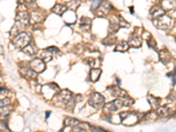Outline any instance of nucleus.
Returning <instances> with one entry per match:
<instances>
[{
    "label": "nucleus",
    "mask_w": 176,
    "mask_h": 132,
    "mask_svg": "<svg viewBox=\"0 0 176 132\" xmlns=\"http://www.w3.org/2000/svg\"><path fill=\"white\" fill-rule=\"evenodd\" d=\"M30 35L28 33L22 32L18 34V35L15 36V38L12 41V43L16 48H25L30 42Z\"/></svg>",
    "instance_id": "f257e3e1"
},
{
    "label": "nucleus",
    "mask_w": 176,
    "mask_h": 132,
    "mask_svg": "<svg viewBox=\"0 0 176 132\" xmlns=\"http://www.w3.org/2000/svg\"><path fill=\"white\" fill-rule=\"evenodd\" d=\"M88 104L94 108H101L105 104V98L99 93H92L88 99Z\"/></svg>",
    "instance_id": "f03ea898"
},
{
    "label": "nucleus",
    "mask_w": 176,
    "mask_h": 132,
    "mask_svg": "<svg viewBox=\"0 0 176 132\" xmlns=\"http://www.w3.org/2000/svg\"><path fill=\"white\" fill-rule=\"evenodd\" d=\"M42 93L46 99L51 100L56 93H59V88L55 84L46 85L42 88Z\"/></svg>",
    "instance_id": "7ed1b4c3"
},
{
    "label": "nucleus",
    "mask_w": 176,
    "mask_h": 132,
    "mask_svg": "<svg viewBox=\"0 0 176 132\" xmlns=\"http://www.w3.org/2000/svg\"><path fill=\"white\" fill-rule=\"evenodd\" d=\"M120 117L122 123L126 125H133L138 120L137 114L134 112H123L120 114Z\"/></svg>",
    "instance_id": "20e7f679"
},
{
    "label": "nucleus",
    "mask_w": 176,
    "mask_h": 132,
    "mask_svg": "<svg viewBox=\"0 0 176 132\" xmlns=\"http://www.w3.org/2000/svg\"><path fill=\"white\" fill-rule=\"evenodd\" d=\"M154 20H155V25L158 27V28H160V29H166V28H168L171 24V21H172L170 17H168L166 14L162 15L159 18L154 19Z\"/></svg>",
    "instance_id": "39448f33"
},
{
    "label": "nucleus",
    "mask_w": 176,
    "mask_h": 132,
    "mask_svg": "<svg viewBox=\"0 0 176 132\" xmlns=\"http://www.w3.org/2000/svg\"><path fill=\"white\" fill-rule=\"evenodd\" d=\"M123 106V103L121 100H116L113 101H110L107 104H104V108L108 112H116L121 109Z\"/></svg>",
    "instance_id": "423d86ee"
},
{
    "label": "nucleus",
    "mask_w": 176,
    "mask_h": 132,
    "mask_svg": "<svg viewBox=\"0 0 176 132\" xmlns=\"http://www.w3.org/2000/svg\"><path fill=\"white\" fill-rule=\"evenodd\" d=\"M30 68L36 73L43 72L46 68L45 63L41 58H35L30 63Z\"/></svg>",
    "instance_id": "0eeeda50"
},
{
    "label": "nucleus",
    "mask_w": 176,
    "mask_h": 132,
    "mask_svg": "<svg viewBox=\"0 0 176 132\" xmlns=\"http://www.w3.org/2000/svg\"><path fill=\"white\" fill-rule=\"evenodd\" d=\"M29 19H30V16L28 12L27 11H21V12H18L16 16V22L23 25L24 27H27V25L29 22Z\"/></svg>",
    "instance_id": "6e6552de"
},
{
    "label": "nucleus",
    "mask_w": 176,
    "mask_h": 132,
    "mask_svg": "<svg viewBox=\"0 0 176 132\" xmlns=\"http://www.w3.org/2000/svg\"><path fill=\"white\" fill-rule=\"evenodd\" d=\"M58 99L59 101L64 103H68L72 101V92H70L69 90H63L58 93Z\"/></svg>",
    "instance_id": "1a4fd4ad"
},
{
    "label": "nucleus",
    "mask_w": 176,
    "mask_h": 132,
    "mask_svg": "<svg viewBox=\"0 0 176 132\" xmlns=\"http://www.w3.org/2000/svg\"><path fill=\"white\" fill-rule=\"evenodd\" d=\"M108 90L110 91L111 94L113 96L118 97V98H126L127 94H126V92L121 89L119 86H111L110 88H108Z\"/></svg>",
    "instance_id": "9d476101"
},
{
    "label": "nucleus",
    "mask_w": 176,
    "mask_h": 132,
    "mask_svg": "<svg viewBox=\"0 0 176 132\" xmlns=\"http://www.w3.org/2000/svg\"><path fill=\"white\" fill-rule=\"evenodd\" d=\"M129 45L132 46V47H140L141 45V38L137 35V34H132L129 35Z\"/></svg>",
    "instance_id": "9b49d317"
},
{
    "label": "nucleus",
    "mask_w": 176,
    "mask_h": 132,
    "mask_svg": "<svg viewBox=\"0 0 176 132\" xmlns=\"http://www.w3.org/2000/svg\"><path fill=\"white\" fill-rule=\"evenodd\" d=\"M164 14H166V12L163 10V8H161L160 6H154L151 10V16H152L153 19L159 18Z\"/></svg>",
    "instance_id": "f8f14e48"
},
{
    "label": "nucleus",
    "mask_w": 176,
    "mask_h": 132,
    "mask_svg": "<svg viewBox=\"0 0 176 132\" xmlns=\"http://www.w3.org/2000/svg\"><path fill=\"white\" fill-rule=\"evenodd\" d=\"M159 57H160V60L162 61L164 64H168V63H170L171 61L173 60L172 55L166 49H163V50H161L159 52Z\"/></svg>",
    "instance_id": "ddd939ff"
},
{
    "label": "nucleus",
    "mask_w": 176,
    "mask_h": 132,
    "mask_svg": "<svg viewBox=\"0 0 176 132\" xmlns=\"http://www.w3.org/2000/svg\"><path fill=\"white\" fill-rule=\"evenodd\" d=\"M92 20L91 19L87 18V17H82L80 19V22H79V27L81 29L83 30H87L90 28L91 27Z\"/></svg>",
    "instance_id": "4468645a"
},
{
    "label": "nucleus",
    "mask_w": 176,
    "mask_h": 132,
    "mask_svg": "<svg viewBox=\"0 0 176 132\" xmlns=\"http://www.w3.org/2000/svg\"><path fill=\"white\" fill-rule=\"evenodd\" d=\"M40 58L44 62V63H48L52 59V53L51 51H49V49H43L40 52Z\"/></svg>",
    "instance_id": "2eb2a0df"
},
{
    "label": "nucleus",
    "mask_w": 176,
    "mask_h": 132,
    "mask_svg": "<svg viewBox=\"0 0 176 132\" xmlns=\"http://www.w3.org/2000/svg\"><path fill=\"white\" fill-rule=\"evenodd\" d=\"M12 110V106H10V105L0 108V119H6V118H7L9 116V114H11Z\"/></svg>",
    "instance_id": "dca6fc26"
},
{
    "label": "nucleus",
    "mask_w": 176,
    "mask_h": 132,
    "mask_svg": "<svg viewBox=\"0 0 176 132\" xmlns=\"http://www.w3.org/2000/svg\"><path fill=\"white\" fill-rule=\"evenodd\" d=\"M67 10V6H63L62 4H55V6L52 8V12H55L58 15H62L63 12H66Z\"/></svg>",
    "instance_id": "f3484780"
},
{
    "label": "nucleus",
    "mask_w": 176,
    "mask_h": 132,
    "mask_svg": "<svg viewBox=\"0 0 176 132\" xmlns=\"http://www.w3.org/2000/svg\"><path fill=\"white\" fill-rule=\"evenodd\" d=\"M100 74H101V70L100 69H97V68H94L90 72V79H91L92 82H96L98 79H99V78L100 77Z\"/></svg>",
    "instance_id": "a211bd4d"
},
{
    "label": "nucleus",
    "mask_w": 176,
    "mask_h": 132,
    "mask_svg": "<svg viewBox=\"0 0 176 132\" xmlns=\"http://www.w3.org/2000/svg\"><path fill=\"white\" fill-rule=\"evenodd\" d=\"M148 101H149V103L151 104V106L153 108H158L159 104H160V99L152 96L151 94L148 95Z\"/></svg>",
    "instance_id": "6ab92c4d"
},
{
    "label": "nucleus",
    "mask_w": 176,
    "mask_h": 132,
    "mask_svg": "<svg viewBox=\"0 0 176 132\" xmlns=\"http://www.w3.org/2000/svg\"><path fill=\"white\" fill-rule=\"evenodd\" d=\"M163 6V10L165 12L166 11H169L173 7H174V1L173 0H164L162 3Z\"/></svg>",
    "instance_id": "aec40b11"
},
{
    "label": "nucleus",
    "mask_w": 176,
    "mask_h": 132,
    "mask_svg": "<svg viewBox=\"0 0 176 132\" xmlns=\"http://www.w3.org/2000/svg\"><path fill=\"white\" fill-rule=\"evenodd\" d=\"M128 48H129V44L124 41H121L117 44V46L116 47V50L122 52V51H126Z\"/></svg>",
    "instance_id": "412c9836"
},
{
    "label": "nucleus",
    "mask_w": 176,
    "mask_h": 132,
    "mask_svg": "<svg viewBox=\"0 0 176 132\" xmlns=\"http://www.w3.org/2000/svg\"><path fill=\"white\" fill-rule=\"evenodd\" d=\"M110 8H111V6H110L109 3H108V2L100 3V11L102 12L103 14H106V13L109 12Z\"/></svg>",
    "instance_id": "4be33fe9"
},
{
    "label": "nucleus",
    "mask_w": 176,
    "mask_h": 132,
    "mask_svg": "<svg viewBox=\"0 0 176 132\" xmlns=\"http://www.w3.org/2000/svg\"><path fill=\"white\" fill-rule=\"evenodd\" d=\"M23 51H24L25 54H27V56H35V48H34V47H33L31 44H29V43L25 47L24 49H23Z\"/></svg>",
    "instance_id": "5701e85b"
},
{
    "label": "nucleus",
    "mask_w": 176,
    "mask_h": 132,
    "mask_svg": "<svg viewBox=\"0 0 176 132\" xmlns=\"http://www.w3.org/2000/svg\"><path fill=\"white\" fill-rule=\"evenodd\" d=\"M80 123V122L77 119H74V118H71V117H68L66 120H65V124L67 126L71 127H76L79 125Z\"/></svg>",
    "instance_id": "b1692460"
},
{
    "label": "nucleus",
    "mask_w": 176,
    "mask_h": 132,
    "mask_svg": "<svg viewBox=\"0 0 176 132\" xmlns=\"http://www.w3.org/2000/svg\"><path fill=\"white\" fill-rule=\"evenodd\" d=\"M119 27H120V25H119L118 22H116V20H113V19L110 20L108 29H109L111 32H117V30L119 29Z\"/></svg>",
    "instance_id": "393cba45"
},
{
    "label": "nucleus",
    "mask_w": 176,
    "mask_h": 132,
    "mask_svg": "<svg viewBox=\"0 0 176 132\" xmlns=\"http://www.w3.org/2000/svg\"><path fill=\"white\" fill-rule=\"evenodd\" d=\"M170 113V109L166 107H162L158 109V115L159 116H166Z\"/></svg>",
    "instance_id": "a878e982"
},
{
    "label": "nucleus",
    "mask_w": 176,
    "mask_h": 132,
    "mask_svg": "<svg viewBox=\"0 0 176 132\" xmlns=\"http://www.w3.org/2000/svg\"><path fill=\"white\" fill-rule=\"evenodd\" d=\"M24 75L26 76H27V77H29L31 78H36L37 76V73L35 72H34L32 69H27V68H25L24 69V73H23Z\"/></svg>",
    "instance_id": "bb28decb"
},
{
    "label": "nucleus",
    "mask_w": 176,
    "mask_h": 132,
    "mask_svg": "<svg viewBox=\"0 0 176 132\" xmlns=\"http://www.w3.org/2000/svg\"><path fill=\"white\" fill-rule=\"evenodd\" d=\"M42 15H41V13L39 12H34L32 14H31V19H33L35 22H39L41 19H42Z\"/></svg>",
    "instance_id": "cd10ccee"
},
{
    "label": "nucleus",
    "mask_w": 176,
    "mask_h": 132,
    "mask_svg": "<svg viewBox=\"0 0 176 132\" xmlns=\"http://www.w3.org/2000/svg\"><path fill=\"white\" fill-rule=\"evenodd\" d=\"M79 1H77V0H72V1H70L69 2V4H68V7L71 9V10H72L74 11L78 6H79Z\"/></svg>",
    "instance_id": "c85d7f7f"
},
{
    "label": "nucleus",
    "mask_w": 176,
    "mask_h": 132,
    "mask_svg": "<svg viewBox=\"0 0 176 132\" xmlns=\"http://www.w3.org/2000/svg\"><path fill=\"white\" fill-rule=\"evenodd\" d=\"M123 103V106H126V107H130L134 104V100L129 98V97H126V99L122 101Z\"/></svg>",
    "instance_id": "c756f323"
},
{
    "label": "nucleus",
    "mask_w": 176,
    "mask_h": 132,
    "mask_svg": "<svg viewBox=\"0 0 176 132\" xmlns=\"http://www.w3.org/2000/svg\"><path fill=\"white\" fill-rule=\"evenodd\" d=\"M10 103H11V100L9 98L2 99V100H0V108L8 106V105H10Z\"/></svg>",
    "instance_id": "7c9ffc66"
},
{
    "label": "nucleus",
    "mask_w": 176,
    "mask_h": 132,
    "mask_svg": "<svg viewBox=\"0 0 176 132\" xmlns=\"http://www.w3.org/2000/svg\"><path fill=\"white\" fill-rule=\"evenodd\" d=\"M100 1H101V0H94V1H93V4H92V9H94V8L96 9L98 6L100 5Z\"/></svg>",
    "instance_id": "2f4dec72"
},
{
    "label": "nucleus",
    "mask_w": 176,
    "mask_h": 132,
    "mask_svg": "<svg viewBox=\"0 0 176 132\" xmlns=\"http://www.w3.org/2000/svg\"><path fill=\"white\" fill-rule=\"evenodd\" d=\"M7 93H8V90L6 89V87H0V95L6 94Z\"/></svg>",
    "instance_id": "473e14b6"
},
{
    "label": "nucleus",
    "mask_w": 176,
    "mask_h": 132,
    "mask_svg": "<svg viewBox=\"0 0 176 132\" xmlns=\"http://www.w3.org/2000/svg\"><path fill=\"white\" fill-rule=\"evenodd\" d=\"M72 132H85L84 129H80V128H74Z\"/></svg>",
    "instance_id": "72a5a7b5"
},
{
    "label": "nucleus",
    "mask_w": 176,
    "mask_h": 132,
    "mask_svg": "<svg viewBox=\"0 0 176 132\" xmlns=\"http://www.w3.org/2000/svg\"><path fill=\"white\" fill-rule=\"evenodd\" d=\"M25 1H26V0H18V2H19L20 4L25 3ZM27 1H28V2H32V1H34V0H27Z\"/></svg>",
    "instance_id": "f704fd0d"
},
{
    "label": "nucleus",
    "mask_w": 176,
    "mask_h": 132,
    "mask_svg": "<svg viewBox=\"0 0 176 132\" xmlns=\"http://www.w3.org/2000/svg\"><path fill=\"white\" fill-rule=\"evenodd\" d=\"M49 114H50V112H47V116H46V118H49Z\"/></svg>",
    "instance_id": "c9c22d12"
},
{
    "label": "nucleus",
    "mask_w": 176,
    "mask_h": 132,
    "mask_svg": "<svg viewBox=\"0 0 176 132\" xmlns=\"http://www.w3.org/2000/svg\"><path fill=\"white\" fill-rule=\"evenodd\" d=\"M0 132H1V131H0Z\"/></svg>",
    "instance_id": "e433bc0d"
}]
</instances>
